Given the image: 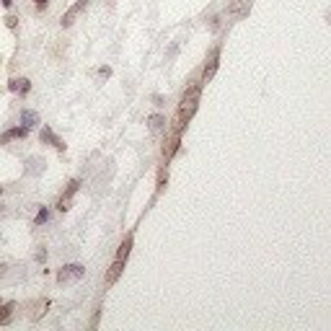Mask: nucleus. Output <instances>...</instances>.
I'll return each instance as SVG.
<instances>
[{
  "label": "nucleus",
  "mask_w": 331,
  "mask_h": 331,
  "mask_svg": "<svg viewBox=\"0 0 331 331\" xmlns=\"http://www.w3.org/2000/svg\"><path fill=\"white\" fill-rule=\"evenodd\" d=\"M13 6V0H3V8H11Z\"/></svg>",
  "instance_id": "nucleus-17"
},
{
  "label": "nucleus",
  "mask_w": 331,
  "mask_h": 331,
  "mask_svg": "<svg viewBox=\"0 0 331 331\" xmlns=\"http://www.w3.org/2000/svg\"><path fill=\"white\" fill-rule=\"evenodd\" d=\"M163 124H166V117H161V114L148 117V127H150V132H161V129H163Z\"/></svg>",
  "instance_id": "nucleus-10"
},
{
  "label": "nucleus",
  "mask_w": 331,
  "mask_h": 331,
  "mask_svg": "<svg viewBox=\"0 0 331 331\" xmlns=\"http://www.w3.org/2000/svg\"><path fill=\"white\" fill-rule=\"evenodd\" d=\"M0 192H3V189H0Z\"/></svg>",
  "instance_id": "nucleus-18"
},
{
  "label": "nucleus",
  "mask_w": 331,
  "mask_h": 331,
  "mask_svg": "<svg viewBox=\"0 0 331 331\" xmlns=\"http://www.w3.org/2000/svg\"><path fill=\"white\" fill-rule=\"evenodd\" d=\"M78 186H80L78 179H73V181L68 184V189H65V194L60 197V202H57V210H60V212H68V210H70V202H73V197H75Z\"/></svg>",
  "instance_id": "nucleus-4"
},
{
  "label": "nucleus",
  "mask_w": 331,
  "mask_h": 331,
  "mask_svg": "<svg viewBox=\"0 0 331 331\" xmlns=\"http://www.w3.org/2000/svg\"><path fill=\"white\" fill-rule=\"evenodd\" d=\"M36 122H39V114H36V112H29V109H24V112H21V124L31 127V124H36Z\"/></svg>",
  "instance_id": "nucleus-11"
},
{
  "label": "nucleus",
  "mask_w": 331,
  "mask_h": 331,
  "mask_svg": "<svg viewBox=\"0 0 331 331\" xmlns=\"http://www.w3.org/2000/svg\"><path fill=\"white\" fill-rule=\"evenodd\" d=\"M34 3H36L39 8H44V6H47V3H50V0H34Z\"/></svg>",
  "instance_id": "nucleus-16"
},
{
  "label": "nucleus",
  "mask_w": 331,
  "mask_h": 331,
  "mask_svg": "<svg viewBox=\"0 0 331 331\" xmlns=\"http://www.w3.org/2000/svg\"><path fill=\"white\" fill-rule=\"evenodd\" d=\"M217 65H220V47H212L205 62V70H202V83H210L217 73Z\"/></svg>",
  "instance_id": "nucleus-2"
},
{
  "label": "nucleus",
  "mask_w": 331,
  "mask_h": 331,
  "mask_svg": "<svg viewBox=\"0 0 331 331\" xmlns=\"http://www.w3.org/2000/svg\"><path fill=\"white\" fill-rule=\"evenodd\" d=\"M83 264H68V267H62L60 272H57V282L60 285H68V282H75V279H80L83 277Z\"/></svg>",
  "instance_id": "nucleus-3"
},
{
  "label": "nucleus",
  "mask_w": 331,
  "mask_h": 331,
  "mask_svg": "<svg viewBox=\"0 0 331 331\" xmlns=\"http://www.w3.org/2000/svg\"><path fill=\"white\" fill-rule=\"evenodd\" d=\"M13 311H16V303H6L0 305V323H8L13 318Z\"/></svg>",
  "instance_id": "nucleus-9"
},
{
  "label": "nucleus",
  "mask_w": 331,
  "mask_h": 331,
  "mask_svg": "<svg viewBox=\"0 0 331 331\" xmlns=\"http://www.w3.org/2000/svg\"><path fill=\"white\" fill-rule=\"evenodd\" d=\"M109 75H112V68H101L99 70V78H109Z\"/></svg>",
  "instance_id": "nucleus-14"
},
{
  "label": "nucleus",
  "mask_w": 331,
  "mask_h": 331,
  "mask_svg": "<svg viewBox=\"0 0 331 331\" xmlns=\"http://www.w3.org/2000/svg\"><path fill=\"white\" fill-rule=\"evenodd\" d=\"M8 91H13V93H29L31 91V83L26 80V78H13V80H8Z\"/></svg>",
  "instance_id": "nucleus-8"
},
{
  "label": "nucleus",
  "mask_w": 331,
  "mask_h": 331,
  "mask_svg": "<svg viewBox=\"0 0 331 331\" xmlns=\"http://www.w3.org/2000/svg\"><path fill=\"white\" fill-rule=\"evenodd\" d=\"M6 26H8V29H16V26H18V18H16V16H6Z\"/></svg>",
  "instance_id": "nucleus-13"
},
{
  "label": "nucleus",
  "mask_w": 331,
  "mask_h": 331,
  "mask_svg": "<svg viewBox=\"0 0 331 331\" xmlns=\"http://www.w3.org/2000/svg\"><path fill=\"white\" fill-rule=\"evenodd\" d=\"M202 85H205V83H197V85H192L189 91H186V93L181 96V104H179V112H176V119H173V129H171V132H176V135H181V132L186 129L189 119L194 117L197 106H200Z\"/></svg>",
  "instance_id": "nucleus-1"
},
{
  "label": "nucleus",
  "mask_w": 331,
  "mask_h": 331,
  "mask_svg": "<svg viewBox=\"0 0 331 331\" xmlns=\"http://www.w3.org/2000/svg\"><path fill=\"white\" fill-rule=\"evenodd\" d=\"M39 140L41 143H47V145H52V148H57V150H65V143L55 135V132L50 129V127H41V135H39Z\"/></svg>",
  "instance_id": "nucleus-7"
},
{
  "label": "nucleus",
  "mask_w": 331,
  "mask_h": 331,
  "mask_svg": "<svg viewBox=\"0 0 331 331\" xmlns=\"http://www.w3.org/2000/svg\"><path fill=\"white\" fill-rule=\"evenodd\" d=\"M85 6H88V0H78L75 6H70L68 11H65V16H62V26H65V29L73 26V24H75V18L85 11Z\"/></svg>",
  "instance_id": "nucleus-5"
},
{
  "label": "nucleus",
  "mask_w": 331,
  "mask_h": 331,
  "mask_svg": "<svg viewBox=\"0 0 331 331\" xmlns=\"http://www.w3.org/2000/svg\"><path fill=\"white\" fill-rule=\"evenodd\" d=\"M29 135V127L24 124V127H13V129H8V132H3L0 135V145H6V143H11V140H24Z\"/></svg>",
  "instance_id": "nucleus-6"
},
{
  "label": "nucleus",
  "mask_w": 331,
  "mask_h": 331,
  "mask_svg": "<svg viewBox=\"0 0 331 331\" xmlns=\"http://www.w3.org/2000/svg\"><path fill=\"white\" fill-rule=\"evenodd\" d=\"M99 313H101V311H96V316H93V321H91V328H96V326H99Z\"/></svg>",
  "instance_id": "nucleus-15"
},
{
  "label": "nucleus",
  "mask_w": 331,
  "mask_h": 331,
  "mask_svg": "<svg viewBox=\"0 0 331 331\" xmlns=\"http://www.w3.org/2000/svg\"><path fill=\"white\" fill-rule=\"evenodd\" d=\"M47 217H50L47 207H41V210L36 212V217H34V223H36V225H41V223H47Z\"/></svg>",
  "instance_id": "nucleus-12"
}]
</instances>
